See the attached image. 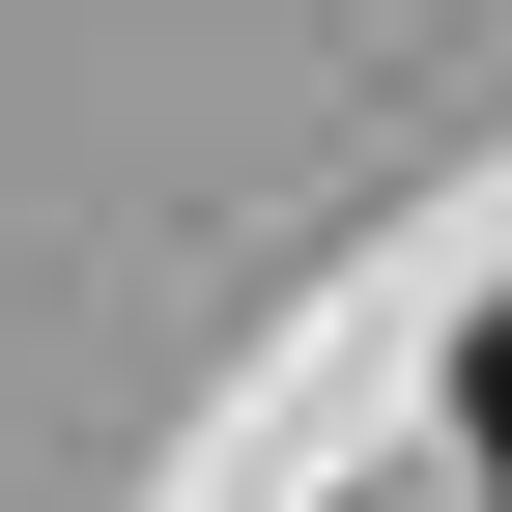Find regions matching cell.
Here are the masks:
<instances>
[{
	"label": "cell",
	"mask_w": 512,
	"mask_h": 512,
	"mask_svg": "<svg viewBox=\"0 0 512 512\" xmlns=\"http://www.w3.org/2000/svg\"><path fill=\"white\" fill-rule=\"evenodd\" d=\"M456 456H484V512H512V313L456 342Z\"/></svg>",
	"instance_id": "cell-1"
}]
</instances>
